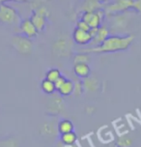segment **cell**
Listing matches in <instances>:
<instances>
[{"label":"cell","instance_id":"cell-1","mask_svg":"<svg viewBox=\"0 0 141 147\" xmlns=\"http://www.w3.org/2000/svg\"><path fill=\"white\" fill-rule=\"evenodd\" d=\"M134 40V35H111L100 46L81 49V52H84V53H111V52L117 51H125L132 46Z\"/></svg>","mask_w":141,"mask_h":147},{"label":"cell","instance_id":"cell-14","mask_svg":"<svg viewBox=\"0 0 141 147\" xmlns=\"http://www.w3.org/2000/svg\"><path fill=\"white\" fill-rule=\"evenodd\" d=\"M46 18H48L34 12L32 16H31L30 20L32 22V23L34 24V26H35V28L37 29L38 32H41V31H43L45 29V27L46 25Z\"/></svg>","mask_w":141,"mask_h":147},{"label":"cell","instance_id":"cell-31","mask_svg":"<svg viewBox=\"0 0 141 147\" xmlns=\"http://www.w3.org/2000/svg\"><path fill=\"white\" fill-rule=\"evenodd\" d=\"M99 2H101V1H106V0H98Z\"/></svg>","mask_w":141,"mask_h":147},{"label":"cell","instance_id":"cell-3","mask_svg":"<svg viewBox=\"0 0 141 147\" xmlns=\"http://www.w3.org/2000/svg\"><path fill=\"white\" fill-rule=\"evenodd\" d=\"M11 43L13 48L19 52V54L27 56V55H30L32 53L33 44L30 39H28L27 37L17 34V35H15L12 38Z\"/></svg>","mask_w":141,"mask_h":147},{"label":"cell","instance_id":"cell-13","mask_svg":"<svg viewBox=\"0 0 141 147\" xmlns=\"http://www.w3.org/2000/svg\"><path fill=\"white\" fill-rule=\"evenodd\" d=\"M74 73L78 78H84L91 76L90 66L85 63H79V64H74Z\"/></svg>","mask_w":141,"mask_h":147},{"label":"cell","instance_id":"cell-6","mask_svg":"<svg viewBox=\"0 0 141 147\" xmlns=\"http://www.w3.org/2000/svg\"><path fill=\"white\" fill-rule=\"evenodd\" d=\"M104 12L101 9L96 12H85L82 14L81 20L90 26V28H99L103 18Z\"/></svg>","mask_w":141,"mask_h":147},{"label":"cell","instance_id":"cell-2","mask_svg":"<svg viewBox=\"0 0 141 147\" xmlns=\"http://www.w3.org/2000/svg\"><path fill=\"white\" fill-rule=\"evenodd\" d=\"M73 40L67 35L59 36L51 47L52 53L59 58L70 57L73 52Z\"/></svg>","mask_w":141,"mask_h":147},{"label":"cell","instance_id":"cell-30","mask_svg":"<svg viewBox=\"0 0 141 147\" xmlns=\"http://www.w3.org/2000/svg\"><path fill=\"white\" fill-rule=\"evenodd\" d=\"M15 1H31V0H15Z\"/></svg>","mask_w":141,"mask_h":147},{"label":"cell","instance_id":"cell-11","mask_svg":"<svg viewBox=\"0 0 141 147\" xmlns=\"http://www.w3.org/2000/svg\"><path fill=\"white\" fill-rule=\"evenodd\" d=\"M41 135L45 136H55L58 133L57 130V123L53 120H46L43 122V124L40 127Z\"/></svg>","mask_w":141,"mask_h":147},{"label":"cell","instance_id":"cell-20","mask_svg":"<svg viewBox=\"0 0 141 147\" xmlns=\"http://www.w3.org/2000/svg\"><path fill=\"white\" fill-rule=\"evenodd\" d=\"M61 76H62L61 72H60L58 69H55V68L48 70V72L46 73V80L52 81V82H55V81L58 80Z\"/></svg>","mask_w":141,"mask_h":147},{"label":"cell","instance_id":"cell-8","mask_svg":"<svg viewBox=\"0 0 141 147\" xmlns=\"http://www.w3.org/2000/svg\"><path fill=\"white\" fill-rule=\"evenodd\" d=\"M19 29L20 35L27 37L30 40L32 38H35V37L38 35V31L35 28V26H34L32 22L30 20V18H26V20H21L19 24Z\"/></svg>","mask_w":141,"mask_h":147},{"label":"cell","instance_id":"cell-23","mask_svg":"<svg viewBox=\"0 0 141 147\" xmlns=\"http://www.w3.org/2000/svg\"><path fill=\"white\" fill-rule=\"evenodd\" d=\"M132 144H134V141H132V138L130 136H121V138H118L116 143V146L118 147H132Z\"/></svg>","mask_w":141,"mask_h":147},{"label":"cell","instance_id":"cell-19","mask_svg":"<svg viewBox=\"0 0 141 147\" xmlns=\"http://www.w3.org/2000/svg\"><path fill=\"white\" fill-rule=\"evenodd\" d=\"M41 89H42V91H43L44 93L46 94V95H53L54 92L56 91V87H55L54 82H52V81L46 80V78L42 80Z\"/></svg>","mask_w":141,"mask_h":147},{"label":"cell","instance_id":"cell-24","mask_svg":"<svg viewBox=\"0 0 141 147\" xmlns=\"http://www.w3.org/2000/svg\"><path fill=\"white\" fill-rule=\"evenodd\" d=\"M90 60V57L88 53H84V52H80V53L75 54L74 56V64H79V63H85L88 64Z\"/></svg>","mask_w":141,"mask_h":147},{"label":"cell","instance_id":"cell-22","mask_svg":"<svg viewBox=\"0 0 141 147\" xmlns=\"http://www.w3.org/2000/svg\"><path fill=\"white\" fill-rule=\"evenodd\" d=\"M0 147H19V144L14 138H6L0 140Z\"/></svg>","mask_w":141,"mask_h":147},{"label":"cell","instance_id":"cell-17","mask_svg":"<svg viewBox=\"0 0 141 147\" xmlns=\"http://www.w3.org/2000/svg\"><path fill=\"white\" fill-rule=\"evenodd\" d=\"M101 8V2H99L98 0H85L82 3V6L80 8V10L85 12H96L98 10H100Z\"/></svg>","mask_w":141,"mask_h":147},{"label":"cell","instance_id":"cell-9","mask_svg":"<svg viewBox=\"0 0 141 147\" xmlns=\"http://www.w3.org/2000/svg\"><path fill=\"white\" fill-rule=\"evenodd\" d=\"M72 39L75 44L81 45V46H86V45L90 44L91 42H92L93 37L90 34V31L87 32V31L80 30L75 27L74 32H73Z\"/></svg>","mask_w":141,"mask_h":147},{"label":"cell","instance_id":"cell-10","mask_svg":"<svg viewBox=\"0 0 141 147\" xmlns=\"http://www.w3.org/2000/svg\"><path fill=\"white\" fill-rule=\"evenodd\" d=\"M110 36L109 35V29L106 26H100L97 30V32L95 34V36L93 37V40L91 42L90 44H93L92 48H95V47L100 46L101 44H103L108 37Z\"/></svg>","mask_w":141,"mask_h":147},{"label":"cell","instance_id":"cell-27","mask_svg":"<svg viewBox=\"0 0 141 147\" xmlns=\"http://www.w3.org/2000/svg\"><path fill=\"white\" fill-rule=\"evenodd\" d=\"M132 9H134L136 12L141 13V0H134V6Z\"/></svg>","mask_w":141,"mask_h":147},{"label":"cell","instance_id":"cell-7","mask_svg":"<svg viewBox=\"0 0 141 147\" xmlns=\"http://www.w3.org/2000/svg\"><path fill=\"white\" fill-rule=\"evenodd\" d=\"M65 109V102L62 96H52L46 105V111L49 115H59Z\"/></svg>","mask_w":141,"mask_h":147},{"label":"cell","instance_id":"cell-26","mask_svg":"<svg viewBox=\"0 0 141 147\" xmlns=\"http://www.w3.org/2000/svg\"><path fill=\"white\" fill-rule=\"evenodd\" d=\"M66 80H67L66 78L63 77V76H61V77H60V78H58V80H57L55 81V82H54V84H55V87H56V90H57V89H58L62 84H63L65 81H66Z\"/></svg>","mask_w":141,"mask_h":147},{"label":"cell","instance_id":"cell-12","mask_svg":"<svg viewBox=\"0 0 141 147\" xmlns=\"http://www.w3.org/2000/svg\"><path fill=\"white\" fill-rule=\"evenodd\" d=\"M82 83L84 91L91 92V93L97 92L101 88V82L99 78L96 77H92V76H89L88 78H84L82 80Z\"/></svg>","mask_w":141,"mask_h":147},{"label":"cell","instance_id":"cell-21","mask_svg":"<svg viewBox=\"0 0 141 147\" xmlns=\"http://www.w3.org/2000/svg\"><path fill=\"white\" fill-rule=\"evenodd\" d=\"M84 92V88H83V83L82 80L80 78H77V80H74V92L73 94L75 97H79L81 96Z\"/></svg>","mask_w":141,"mask_h":147},{"label":"cell","instance_id":"cell-4","mask_svg":"<svg viewBox=\"0 0 141 147\" xmlns=\"http://www.w3.org/2000/svg\"><path fill=\"white\" fill-rule=\"evenodd\" d=\"M0 22L6 24H19L21 20L14 8L6 4H0Z\"/></svg>","mask_w":141,"mask_h":147},{"label":"cell","instance_id":"cell-15","mask_svg":"<svg viewBox=\"0 0 141 147\" xmlns=\"http://www.w3.org/2000/svg\"><path fill=\"white\" fill-rule=\"evenodd\" d=\"M57 130H58V133L60 135L75 132V125L69 119H62L57 123Z\"/></svg>","mask_w":141,"mask_h":147},{"label":"cell","instance_id":"cell-5","mask_svg":"<svg viewBox=\"0 0 141 147\" xmlns=\"http://www.w3.org/2000/svg\"><path fill=\"white\" fill-rule=\"evenodd\" d=\"M132 6H134V0H117L115 3L106 7L104 12L107 15L113 16L129 11L130 9H132Z\"/></svg>","mask_w":141,"mask_h":147},{"label":"cell","instance_id":"cell-18","mask_svg":"<svg viewBox=\"0 0 141 147\" xmlns=\"http://www.w3.org/2000/svg\"><path fill=\"white\" fill-rule=\"evenodd\" d=\"M77 140V136L75 132H70L67 134H63V135H60V142L63 145H68L70 146Z\"/></svg>","mask_w":141,"mask_h":147},{"label":"cell","instance_id":"cell-32","mask_svg":"<svg viewBox=\"0 0 141 147\" xmlns=\"http://www.w3.org/2000/svg\"><path fill=\"white\" fill-rule=\"evenodd\" d=\"M115 147H118V146H115Z\"/></svg>","mask_w":141,"mask_h":147},{"label":"cell","instance_id":"cell-16","mask_svg":"<svg viewBox=\"0 0 141 147\" xmlns=\"http://www.w3.org/2000/svg\"><path fill=\"white\" fill-rule=\"evenodd\" d=\"M57 91L60 94V96L62 97H68L73 95V92H74V81L67 78L63 84L57 89Z\"/></svg>","mask_w":141,"mask_h":147},{"label":"cell","instance_id":"cell-28","mask_svg":"<svg viewBox=\"0 0 141 147\" xmlns=\"http://www.w3.org/2000/svg\"><path fill=\"white\" fill-rule=\"evenodd\" d=\"M85 111L87 114H92L95 112V107H92V106H88V107H85Z\"/></svg>","mask_w":141,"mask_h":147},{"label":"cell","instance_id":"cell-29","mask_svg":"<svg viewBox=\"0 0 141 147\" xmlns=\"http://www.w3.org/2000/svg\"><path fill=\"white\" fill-rule=\"evenodd\" d=\"M10 1V0H0V4H4V2Z\"/></svg>","mask_w":141,"mask_h":147},{"label":"cell","instance_id":"cell-25","mask_svg":"<svg viewBox=\"0 0 141 147\" xmlns=\"http://www.w3.org/2000/svg\"><path fill=\"white\" fill-rule=\"evenodd\" d=\"M77 28H78V29H80V30H83V31H87V32H89V31L91 30L90 26L88 25L86 22H83L82 20H78V22H77Z\"/></svg>","mask_w":141,"mask_h":147}]
</instances>
